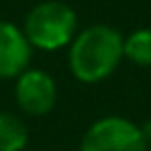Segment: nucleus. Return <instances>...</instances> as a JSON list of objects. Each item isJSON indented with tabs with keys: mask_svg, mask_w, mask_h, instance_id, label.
Here are the masks:
<instances>
[{
	"mask_svg": "<svg viewBox=\"0 0 151 151\" xmlns=\"http://www.w3.org/2000/svg\"><path fill=\"white\" fill-rule=\"evenodd\" d=\"M123 35L110 24H94L75 35L70 44V70L83 83H99L112 75L123 59Z\"/></svg>",
	"mask_w": 151,
	"mask_h": 151,
	"instance_id": "f257e3e1",
	"label": "nucleus"
},
{
	"mask_svg": "<svg viewBox=\"0 0 151 151\" xmlns=\"http://www.w3.org/2000/svg\"><path fill=\"white\" fill-rule=\"evenodd\" d=\"M22 33L29 44L42 50H59L75 40L77 13L59 0H46L35 4L24 18Z\"/></svg>",
	"mask_w": 151,
	"mask_h": 151,
	"instance_id": "f03ea898",
	"label": "nucleus"
},
{
	"mask_svg": "<svg viewBox=\"0 0 151 151\" xmlns=\"http://www.w3.org/2000/svg\"><path fill=\"white\" fill-rule=\"evenodd\" d=\"M81 151H147V138L127 118L105 116L90 125L81 140Z\"/></svg>",
	"mask_w": 151,
	"mask_h": 151,
	"instance_id": "7ed1b4c3",
	"label": "nucleus"
},
{
	"mask_svg": "<svg viewBox=\"0 0 151 151\" xmlns=\"http://www.w3.org/2000/svg\"><path fill=\"white\" fill-rule=\"evenodd\" d=\"M15 101L29 116H44L55 107L57 86L55 79L44 70L27 68L15 83Z\"/></svg>",
	"mask_w": 151,
	"mask_h": 151,
	"instance_id": "20e7f679",
	"label": "nucleus"
},
{
	"mask_svg": "<svg viewBox=\"0 0 151 151\" xmlns=\"http://www.w3.org/2000/svg\"><path fill=\"white\" fill-rule=\"evenodd\" d=\"M33 46L29 44L22 29L0 20V79L20 77L29 68Z\"/></svg>",
	"mask_w": 151,
	"mask_h": 151,
	"instance_id": "39448f33",
	"label": "nucleus"
},
{
	"mask_svg": "<svg viewBox=\"0 0 151 151\" xmlns=\"http://www.w3.org/2000/svg\"><path fill=\"white\" fill-rule=\"evenodd\" d=\"M29 142V129L15 114L0 112V151H22Z\"/></svg>",
	"mask_w": 151,
	"mask_h": 151,
	"instance_id": "423d86ee",
	"label": "nucleus"
},
{
	"mask_svg": "<svg viewBox=\"0 0 151 151\" xmlns=\"http://www.w3.org/2000/svg\"><path fill=\"white\" fill-rule=\"evenodd\" d=\"M123 57L136 66H151V29H138L123 40Z\"/></svg>",
	"mask_w": 151,
	"mask_h": 151,
	"instance_id": "0eeeda50",
	"label": "nucleus"
}]
</instances>
